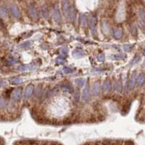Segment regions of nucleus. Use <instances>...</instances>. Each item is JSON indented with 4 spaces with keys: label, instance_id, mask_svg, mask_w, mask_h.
Here are the masks:
<instances>
[{
    "label": "nucleus",
    "instance_id": "f257e3e1",
    "mask_svg": "<svg viewBox=\"0 0 145 145\" xmlns=\"http://www.w3.org/2000/svg\"><path fill=\"white\" fill-rule=\"evenodd\" d=\"M64 13H65L67 18H68L70 22H73V21L76 19V9H75V7H74L72 5H69H69H68L67 9L65 10Z\"/></svg>",
    "mask_w": 145,
    "mask_h": 145
},
{
    "label": "nucleus",
    "instance_id": "f03ea898",
    "mask_svg": "<svg viewBox=\"0 0 145 145\" xmlns=\"http://www.w3.org/2000/svg\"><path fill=\"white\" fill-rule=\"evenodd\" d=\"M28 13H29V16L31 19H34V20L37 19V17H38V12H37L36 7L33 6V5H30L29 6V8H28Z\"/></svg>",
    "mask_w": 145,
    "mask_h": 145
},
{
    "label": "nucleus",
    "instance_id": "7ed1b4c3",
    "mask_svg": "<svg viewBox=\"0 0 145 145\" xmlns=\"http://www.w3.org/2000/svg\"><path fill=\"white\" fill-rule=\"evenodd\" d=\"M9 11L12 13V16H14L15 18H20L21 17V12L18 9V7L15 5H11L9 7Z\"/></svg>",
    "mask_w": 145,
    "mask_h": 145
},
{
    "label": "nucleus",
    "instance_id": "20e7f679",
    "mask_svg": "<svg viewBox=\"0 0 145 145\" xmlns=\"http://www.w3.org/2000/svg\"><path fill=\"white\" fill-rule=\"evenodd\" d=\"M34 93V87L33 86H28L24 91V99H29Z\"/></svg>",
    "mask_w": 145,
    "mask_h": 145
},
{
    "label": "nucleus",
    "instance_id": "39448f33",
    "mask_svg": "<svg viewBox=\"0 0 145 145\" xmlns=\"http://www.w3.org/2000/svg\"><path fill=\"white\" fill-rule=\"evenodd\" d=\"M21 97H22V89L21 88L15 89L12 94V99L13 101H18V100L21 99Z\"/></svg>",
    "mask_w": 145,
    "mask_h": 145
},
{
    "label": "nucleus",
    "instance_id": "423d86ee",
    "mask_svg": "<svg viewBox=\"0 0 145 145\" xmlns=\"http://www.w3.org/2000/svg\"><path fill=\"white\" fill-rule=\"evenodd\" d=\"M8 17V10L5 5L0 6V18H7Z\"/></svg>",
    "mask_w": 145,
    "mask_h": 145
},
{
    "label": "nucleus",
    "instance_id": "0eeeda50",
    "mask_svg": "<svg viewBox=\"0 0 145 145\" xmlns=\"http://www.w3.org/2000/svg\"><path fill=\"white\" fill-rule=\"evenodd\" d=\"M54 20L56 21L57 22H62V16H61L60 11L58 10L57 8L54 11Z\"/></svg>",
    "mask_w": 145,
    "mask_h": 145
},
{
    "label": "nucleus",
    "instance_id": "6e6552de",
    "mask_svg": "<svg viewBox=\"0 0 145 145\" xmlns=\"http://www.w3.org/2000/svg\"><path fill=\"white\" fill-rule=\"evenodd\" d=\"M35 67L29 66V65H21L18 67V70L19 71H26V70H32L34 69Z\"/></svg>",
    "mask_w": 145,
    "mask_h": 145
},
{
    "label": "nucleus",
    "instance_id": "1a4fd4ad",
    "mask_svg": "<svg viewBox=\"0 0 145 145\" xmlns=\"http://www.w3.org/2000/svg\"><path fill=\"white\" fill-rule=\"evenodd\" d=\"M89 24H90V28L91 30H93V32H94V28H95V24H96V17L95 16H92L89 20Z\"/></svg>",
    "mask_w": 145,
    "mask_h": 145
},
{
    "label": "nucleus",
    "instance_id": "9d476101",
    "mask_svg": "<svg viewBox=\"0 0 145 145\" xmlns=\"http://www.w3.org/2000/svg\"><path fill=\"white\" fill-rule=\"evenodd\" d=\"M73 56L75 58H81V57L84 56V52L81 51V50L77 49L73 52Z\"/></svg>",
    "mask_w": 145,
    "mask_h": 145
},
{
    "label": "nucleus",
    "instance_id": "9b49d317",
    "mask_svg": "<svg viewBox=\"0 0 145 145\" xmlns=\"http://www.w3.org/2000/svg\"><path fill=\"white\" fill-rule=\"evenodd\" d=\"M61 88L65 90V91L69 92V93H71V92L73 91L72 86H70V85H69V84H63V85H62V86H61Z\"/></svg>",
    "mask_w": 145,
    "mask_h": 145
},
{
    "label": "nucleus",
    "instance_id": "f8f14e48",
    "mask_svg": "<svg viewBox=\"0 0 145 145\" xmlns=\"http://www.w3.org/2000/svg\"><path fill=\"white\" fill-rule=\"evenodd\" d=\"M82 98H83L84 101H87L89 98V88L88 87H86L83 92V96H82Z\"/></svg>",
    "mask_w": 145,
    "mask_h": 145
},
{
    "label": "nucleus",
    "instance_id": "ddd939ff",
    "mask_svg": "<svg viewBox=\"0 0 145 145\" xmlns=\"http://www.w3.org/2000/svg\"><path fill=\"white\" fill-rule=\"evenodd\" d=\"M113 35L116 38H120L121 36H122V31H121V30H119V29H116L113 31Z\"/></svg>",
    "mask_w": 145,
    "mask_h": 145
},
{
    "label": "nucleus",
    "instance_id": "4468645a",
    "mask_svg": "<svg viewBox=\"0 0 145 145\" xmlns=\"http://www.w3.org/2000/svg\"><path fill=\"white\" fill-rule=\"evenodd\" d=\"M42 15L44 16L45 18H48V16H49V12H48V8L46 7V6H44V7L42 8Z\"/></svg>",
    "mask_w": 145,
    "mask_h": 145
},
{
    "label": "nucleus",
    "instance_id": "2eb2a0df",
    "mask_svg": "<svg viewBox=\"0 0 145 145\" xmlns=\"http://www.w3.org/2000/svg\"><path fill=\"white\" fill-rule=\"evenodd\" d=\"M75 71V69L70 68V67H64L63 68V72L66 74H71Z\"/></svg>",
    "mask_w": 145,
    "mask_h": 145
},
{
    "label": "nucleus",
    "instance_id": "dca6fc26",
    "mask_svg": "<svg viewBox=\"0 0 145 145\" xmlns=\"http://www.w3.org/2000/svg\"><path fill=\"white\" fill-rule=\"evenodd\" d=\"M11 83L13 84V85H19V84L22 83V79L19 78H13L11 80Z\"/></svg>",
    "mask_w": 145,
    "mask_h": 145
},
{
    "label": "nucleus",
    "instance_id": "f3484780",
    "mask_svg": "<svg viewBox=\"0 0 145 145\" xmlns=\"http://www.w3.org/2000/svg\"><path fill=\"white\" fill-rule=\"evenodd\" d=\"M31 45V42L30 41H26L24 43H22V45H20V48H29Z\"/></svg>",
    "mask_w": 145,
    "mask_h": 145
},
{
    "label": "nucleus",
    "instance_id": "a211bd4d",
    "mask_svg": "<svg viewBox=\"0 0 145 145\" xmlns=\"http://www.w3.org/2000/svg\"><path fill=\"white\" fill-rule=\"evenodd\" d=\"M5 106H6V101H5V98L0 97V109L5 108Z\"/></svg>",
    "mask_w": 145,
    "mask_h": 145
},
{
    "label": "nucleus",
    "instance_id": "6ab92c4d",
    "mask_svg": "<svg viewBox=\"0 0 145 145\" xmlns=\"http://www.w3.org/2000/svg\"><path fill=\"white\" fill-rule=\"evenodd\" d=\"M65 62V57L63 56V55H61V56H59L58 58L56 59V62L58 64H62V63H63V62Z\"/></svg>",
    "mask_w": 145,
    "mask_h": 145
},
{
    "label": "nucleus",
    "instance_id": "aec40b11",
    "mask_svg": "<svg viewBox=\"0 0 145 145\" xmlns=\"http://www.w3.org/2000/svg\"><path fill=\"white\" fill-rule=\"evenodd\" d=\"M34 93H35V95L37 96V97H38V96L40 95V93H41V86H37L36 90H34Z\"/></svg>",
    "mask_w": 145,
    "mask_h": 145
},
{
    "label": "nucleus",
    "instance_id": "412c9836",
    "mask_svg": "<svg viewBox=\"0 0 145 145\" xmlns=\"http://www.w3.org/2000/svg\"><path fill=\"white\" fill-rule=\"evenodd\" d=\"M85 82H86V80L84 78H78L76 79V83L78 84V86H83L84 85H85Z\"/></svg>",
    "mask_w": 145,
    "mask_h": 145
},
{
    "label": "nucleus",
    "instance_id": "4be33fe9",
    "mask_svg": "<svg viewBox=\"0 0 145 145\" xmlns=\"http://www.w3.org/2000/svg\"><path fill=\"white\" fill-rule=\"evenodd\" d=\"M61 53H62V54L63 55V56L67 55V54H68V53H69V51H68V48H67V47H62V48H61Z\"/></svg>",
    "mask_w": 145,
    "mask_h": 145
},
{
    "label": "nucleus",
    "instance_id": "5701e85b",
    "mask_svg": "<svg viewBox=\"0 0 145 145\" xmlns=\"http://www.w3.org/2000/svg\"><path fill=\"white\" fill-rule=\"evenodd\" d=\"M80 20H81V23L83 24V26L86 25V15H81V17H80Z\"/></svg>",
    "mask_w": 145,
    "mask_h": 145
},
{
    "label": "nucleus",
    "instance_id": "b1692460",
    "mask_svg": "<svg viewBox=\"0 0 145 145\" xmlns=\"http://www.w3.org/2000/svg\"><path fill=\"white\" fill-rule=\"evenodd\" d=\"M140 16L142 17V19H143V21L145 22V12L144 11H140Z\"/></svg>",
    "mask_w": 145,
    "mask_h": 145
},
{
    "label": "nucleus",
    "instance_id": "393cba45",
    "mask_svg": "<svg viewBox=\"0 0 145 145\" xmlns=\"http://www.w3.org/2000/svg\"><path fill=\"white\" fill-rule=\"evenodd\" d=\"M143 82V77L140 76L139 78H138V84H139V85H142Z\"/></svg>",
    "mask_w": 145,
    "mask_h": 145
},
{
    "label": "nucleus",
    "instance_id": "a878e982",
    "mask_svg": "<svg viewBox=\"0 0 145 145\" xmlns=\"http://www.w3.org/2000/svg\"><path fill=\"white\" fill-rule=\"evenodd\" d=\"M8 62H8V64H14V63H16V60L13 59V58H12V59H10Z\"/></svg>",
    "mask_w": 145,
    "mask_h": 145
},
{
    "label": "nucleus",
    "instance_id": "bb28decb",
    "mask_svg": "<svg viewBox=\"0 0 145 145\" xmlns=\"http://www.w3.org/2000/svg\"><path fill=\"white\" fill-rule=\"evenodd\" d=\"M97 59H98L99 61H100V62H101V61H103V60H104V55H103V54H101V55H99Z\"/></svg>",
    "mask_w": 145,
    "mask_h": 145
},
{
    "label": "nucleus",
    "instance_id": "cd10ccee",
    "mask_svg": "<svg viewBox=\"0 0 145 145\" xmlns=\"http://www.w3.org/2000/svg\"><path fill=\"white\" fill-rule=\"evenodd\" d=\"M104 88H105L106 90H108V89L110 88V84H109V83H105V84H104Z\"/></svg>",
    "mask_w": 145,
    "mask_h": 145
},
{
    "label": "nucleus",
    "instance_id": "c85d7f7f",
    "mask_svg": "<svg viewBox=\"0 0 145 145\" xmlns=\"http://www.w3.org/2000/svg\"><path fill=\"white\" fill-rule=\"evenodd\" d=\"M5 85V80H0V86H3Z\"/></svg>",
    "mask_w": 145,
    "mask_h": 145
},
{
    "label": "nucleus",
    "instance_id": "c756f323",
    "mask_svg": "<svg viewBox=\"0 0 145 145\" xmlns=\"http://www.w3.org/2000/svg\"><path fill=\"white\" fill-rule=\"evenodd\" d=\"M94 93H98V86H97V88H96V85L94 86Z\"/></svg>",
    "mask_w": 145,
    "mask_h": 145
}]
</instances>
